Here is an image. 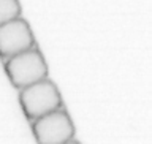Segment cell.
Wrapping results in <instances>:
<instances>
[{"label": "cell", "instance_id": "obj_4", "mask_svg": "<svg viewBox=\"0 0 152 144\" xmlns=\"http://www.w3.org/2000/svg\"><path fill=\"white\" fill-rule=\"evenodd\" d=\"M35 46V38L30 26L22 18H16L0 26V59L10 57L32 49Z\"/></svg>", "mask_w": 152, "mask_h": 144}, {"label": "cell", "instance_id": "obj_2", "mask_svg": "<svg viewBox=\"0 0 152 144\" xmlns=\"http://www.w3.org/2000/svg\"><path fill=\"white\" fill-rule=\"evenodd\" d=\"M5 71L10 83L19 90L48 78V65L41 52L35 48L7 59Z\"/></svg>", "mask_w": 152, "mask_h": 144}, {"label": "cell", "instance_id": "obj_5", "mask_svg": "<svg viewBox=\"0 0 152 144\" xmlns=\"http://www.w3.org/2000/svg\"><path fill=\"white\" fill-rule=\"evenodd\" d=\"M21 16L19 0H0V26Z\"/></svg>", "mask_w": 152, "mask_h": 144}, {"label": "cell", "instance_id": "obj_6", "mask_svg": "<svg viewBox=\"0 0 152 144\" xmlns=\"http://www.w3.org/2000/svg\"><path fill=\"white\" fill-rule=\"evenodd\" d=\"M62 144H81V143L76 141V140H70V141H65V143H62Z\"/></svg>", "mask_w": 152, "mask_h": 144}, {"label": "cell", "instance_id": "obj_3", "mask_svg": "<svg viewBox=\"0 0 152 144\" xmlns=\"http://www.w3.org/2000/svg\"><path fill=\"white\" fill-rule=\"evenodd\" d=\"M32 133L38 144H62L75 138V125L65 109H56L32 121Z\"/></svg>", "mask_w": 152, "mask_h": 144}, {"label": "cell", "instance_id": "obj_1", "mask_svg": "<svg viewBox=\"0 0 152 144\" xmlns=\"http://www.w3.org/2000/svg\"><path fill=\"white\" fill-rule=\"evenodd\" d=\"M19 105H21V109L24 116L27 117V121L32 122L45 114L60 109L64 103H62V97L57 86L51 79L45 78L35 84L21 89Z\"/></svg>", "mask_w": 152, "mask_h": 144}]
</instances>
